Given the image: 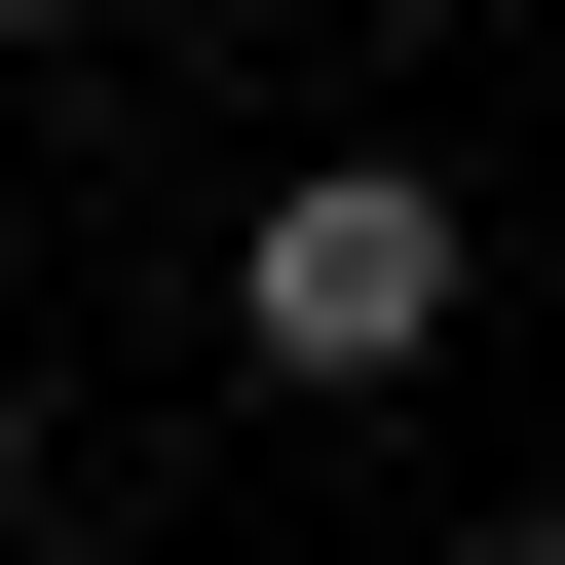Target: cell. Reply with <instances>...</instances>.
I'll use <instances>...</instances> for the list:
<instances>
[{
    "instance_id": "cell-4",
    "label": "cell",
    "mask_w": 565,
    "mask_h": 565,
    "mask_svg": "<svg viewBox=\"0 0 565 565\" xmlns=\"http://www.w3.org/2000/svg\"><path fill=\"white\" fill-rule=\"evenodd\" d=\"M452 565H565V490H527V527H452Z\"/></svg>"
},
{
    "instance_id": "cell-1",
    "label": "cell",
    "mask_w": 565,
    "mask_h": 565,
    "mask_svg": "<svg viewBox=\"0 0 565 565\" xmlns=\"http://www.w3.org/2000/svg\"><path fill=\"white\" fill-rule=\"evenodd\" d=\"M452 302H490V189H452V151H264V189H226V377H264V415L452 377Z\"/></svg>"
},
{
    "instance_id": "cell-2",
    "label": "cell",
    "mask_w": 565,
    "mask_h": 565,
    "mask_svg": "<svg viewBox=\"0 0 565 565\" xmlns=\"http://www.w3.org/2000/svg\"><path fill=\"white\" fill-rule=\"evenodd\" d=\"M39 527H76V415H39V340H0V565H39Z\"/></svg>"
},
{
    "instance_id": "cell-3",
    "label": "cell",
    "mask_w": 565,
    "mask_h": 565,
    "mask_svg": "<svg viewBox=\"0 0 565 565\" xmlns=\"http://www.w3.org/2000/svg\"><path fill=\"white\" fill-rule=\"evenodd\" d=\"M76 39H114V0H0V76H76Z\"/></svg>"
},
{
    "instance_id": "cell-5",
    "label": "cell",
    "mask_w": 565,
    "mask_h": 565,
    "mask_svg": "<svg viewBox=\"0 0 565 565\" xmlns=\"http://www.w3.org/2000/svg\"><path fill=\"white\" fill-rule=\"evenodd\" d=\"M340 39H415V0H340Z\"/></svg>"
}]
</instances>
